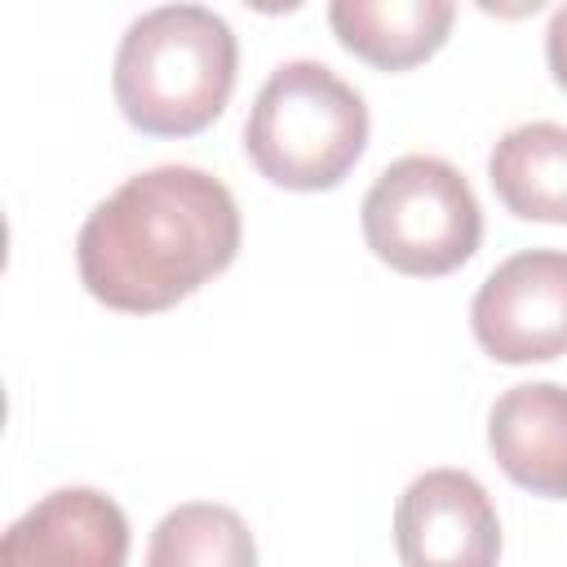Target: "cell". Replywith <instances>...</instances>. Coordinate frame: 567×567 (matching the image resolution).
I'll list each match as a JSON object with an SVG mask.
<instances>
[{"instance_id": "6da1fadb", "label": "cell", "mask_w": 567, "mask_h": 567, "mask_svg": "<svg viewBox=\"0 0 567 567\" xmlns=\"http://www.w3.org/2000/svg\"><path fill=\"white\" fill-rule=\"evenodd\" d=\"M239 204L230 186L195 164H155L115 186L75 235L89 297L120 315H159L239 252Z\"/></svg>"}, {"instance_id": "7a4b0ae2", "label": "cell", "mask_w": 567, "mask_h": 567, "mask_svg": "<svg viewBox=\"0 0 567 567\" xmlns=\"http://www.w3.org/2000/svg\"><path fill=\"white\" fill-rule=\"evenodd\" d=\"M235 71L239 44L221 13L204 4H159L120 35L111 89L137 133L190 137L226 111Z\"/></svg>"}, {"instance_id": "3957f363", "label": "cell", "mask_w": 567, "mask_h": 567, "mask_svg": "<svg viewBox=\"0 0 567 567\" xmlns=\"http://www.w3.org/2000/svg\"><path fill=\"white\" fill-rule=\"evenodd\" d=\"M368 146V106L354 84L315 58L279 62L252 97L244 155L284 190H332Z\"/></svg>"}, {"instance_id": "277c9868", "label": "cell", "mask_w": 567, "mask_h": 567, "mask_svg": "<svg viewBox=\"0 0 567 567\" xmlns=\"http://www.w3.org/2000/svg\"><path fill=\"white\" fill-rule=\"evenodd\" d=\"M363 239L399 275L439 279L465 266L483 239V208L456 164L403 155L377 173L359 208Z\"/></svg>"}, {"instance_id": "5b68a950", "label": "cell", "mask_w": 567, "mask_h": 567, "mask_svg": "<svg viewBox=\"0 0 567 567\" xmlns=\"http://www.w3.org/2000/svg\"><path fill=\"white\" fill-rule=\"evenodd\" d=\"M470 328L496 363H549L567 354V252L523 248L505 257L478 284Z\"/></svg>"}, {"instance_id": "8992f818", "label": "cell", "mask_w": 567, "mask_h": 567, "mask_svg": "<svg viewBox=\"0 0 567 567\" xmlns=\"http://www.w3.org/2000/svg\"><path fill=\"white\" fill-rule=\"evenodd\" d=\"M394 545L403 567H496L501 518L474 474L439 465L403 487Z\"/></svg>"}, {"instance_id": "52a82bcc", "label": "cell", "mask_w": 567, "mask_h": 567, "mask_svg": "<svg viewBox=\"0 0 567 567\" xmlns=\"http://www.w3.org/2000/svg\"><path fill=\"white\" fill-rule=\"evenodd\" d=\"M128 518L97 487L40 496L0 540V567H124Z\"/></svg>"}, {"instance_id": "ba28073f", "label": "cell", "mask_w": 567, "mask_h": 567, "mask_svg": "<svg viewBox=\"0 0 567 567\" xmlns=\"http://www.w3.org/2000/svg\"><path fill=\"white\" fill-rule=\"evenodd\" d=\"M487 447L509 483L545 501H567V385H509L487 412Z\"/></svg>"}, {"instance_id": "9c48e42d", "label": "cell", "mask_w": 567, "mask_h": 567, "mask_svg": "<svg viewBox=\"0 0 567 567\" xmlns=\"http://www.w3.org/2000/svg\"><path fill=\"white\" fill-rule=\"evenodd\" d=\"M332 35L346 53L377 71H408L447 44L456 22L452 0H337L328 4Z\"/></svg>"}, {"instance_id": "30bf717a", "label": "cell", "mask_w": 567, "mask_h": 567, "mask_svg": "<svg viewBox=\"0 0 567 567\" xmlns=\"http://www.w3.org/2000/svg\"><path fill=\"white\" fill-rule=\"evenodd\" d=\"M487 182L509 217L567 226V124L532 120L501 133L487 155Z\"/></svg>"}, {"instance_id": "8fae6325", "label": "cell", "mask_w": 567, "mask_h": 567, "mask_svg": "<svg viewBox=\"0 0 567 567\" xmlns=\"http://www.w3.org/2000/svg\"><path fill=\"white\" fill-rule=\"evenodd\" d=\"M146 567H257V540L230 505L186 501L155 523Z\"/></svg>"}, {"instance_id": "7c38bea8", "label": "cell", "mask_w": 567, "mask_h": 567, "mask_svg": "<svg viewBox=\"0 0 567 567\" xmlns=\"http://www.w3.org/2000/svg\"><path fill=\"white\" fill-rule=\"evenodd\" d=\"M545 62H549L554 84L567 93V4L554 9V18H549V31H545Z\"/></svg>"}]
</instances>
